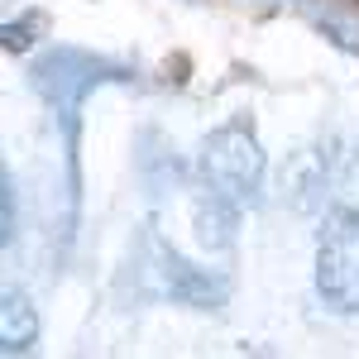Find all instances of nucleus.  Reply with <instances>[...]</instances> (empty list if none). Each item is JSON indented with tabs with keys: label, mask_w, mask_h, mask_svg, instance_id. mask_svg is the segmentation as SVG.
Here are the masks:
<instances>
[{
	"label": "nucleus",
	"mask_w": 359,
	"mask_h": 359,
	"mask_svg": "<svg viewBox=\"0 0 359 359\" xmlns=\"http://www.w3.org/2000/svg\"><path fill=\"white\" fill-rule=\"evenodd\" d=\"M264 172H269V158H264L249 120H230V125H221V130H211L201 139L196 177L216 196L235 201V206H254L259 187H264Z\"/></svg>",
	"instance_id": "obj_1"
},
{
	"label": "nucleus",
	"mask_w": 359,
	"mask_h": 359,
	"mask_svg": "<svg viewBox=\"0 0 359 359\" xmlns=\"http://www.w3.org/2000/svg\"><path fill=\"white\" fill-rule=\"evenodd\" d=\"M135 273L144 278V292H149V297H168V302L192 306V311H216V306H225V297H230V287H225L221 273L187 264L158 230H144V235H139Z\"/></svg>",
	"instance_id": "obj_2"
},
{
	"label": "nucleus",
	"mask_w": 359,
	"mask_h": 359,
	"mask_svg": "<svg viewBox=\"0 0 359 359\" xmlns=\"http://www.w3.org/2000/svg\"><path fill=\"white\" fill-rule=\"evenodd\" d=\"M34 91L53 106V115L67 125V144H77V111L82 101L96 91L101 82H125L130 67H120L111 57L82 53V48H48V53L34 62Z\"/></svg>",
	"instance_id": "obj_3"
},
{
	"label": "nucleus",
	"mask_w": 359,
	"mask_h": 359,
	"mask_svg": "<svg viewBox=\"0 0 359 359\" xmlns=\"http://www.w3.org/2000/svg\"><path fill=\"white\" fill-rule=\"evenodd\" d=\"M316 292L340 316H359V206L335 211L316 245Z\"/></svg>",
	"instance_id": "obj_4"
},
{
	"label": "nucleus",
	"mask_w": 359,
	"mask_h": 359,
	"mask_svg": "<svg viewBox=\"0 0 359 359\" xmlns=\"http://www.w3.org/2000/svg\"><path fill=\"white\" fill-rule=\"evenodd\" d=\"M0 350L10 359H29L39 350V311L25 292L0 297Z\"/></svg>",
	"instance_id": "obj_5"
},
{
	"label": "nucleus",
	"mask_w": 359,
	"mask_h": 359,
	"mask_svg": "<svg viewBox=\"0 0 359 359\" xmlns=\"http://www.w3.org/2000/svg\"><path fill=\"white\" fill-rule=\"evenodd\" d=\"M235 221H240V206L216 196L211 187H201V196L192 201V225L201 235L206 249H230L235 245Z\"/></svg>",
	"instance_id": "obj_6"
},
{
	"label": "nucleus",
	"mask_w": 359,
	"mask_h": 359,
	"mask_svg": "<svg viewBox=\"0 0 359 359\" xmlns=\"http://www.w3.org/2000/svg\"><path fill=\"white\" fill-rule=\"evenodd\" d=\"M48 29V15L43 10H29L25 20H10V25L0 29V39H5V53H29L34 48V39Z\"/></svg>",
	"instance_id": "obj_7"
},
{
	"label": "nucleus",
	"mask_w": 359,
	"mask_h": 359,
	"mask_svg": "<svg viewBox=\"0 0 359 359\" xmlns=\"http://www.w3.org/2000/svg\"><path fill=\"white\" fill-rule=\"evenodd\" d=\"M316 25H321V34H326V39H335L340 48L359 53V20H355V15H340V10H331V15H321Z\"/></svg>",
	"instance_id": "obj_8"
},
{
	"label": "nucleus",
	"mask_w": 359,
	"mask_h": 359,
	"mask_svg": "<svg viewBox=\"0 0 359 359\" xmlns=\"http://www.w3.org/2000/svg\"><path fill=\"white\" fill-rule=\"evenodd\" d=\"M0 201H5V230H0V240L15 245V177H10V172H5V196H0Z\"/></svg>",
	"instance_id": "obj_9"
}]
</instances>
